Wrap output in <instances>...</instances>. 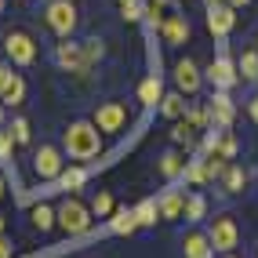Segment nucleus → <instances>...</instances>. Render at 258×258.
Wrapping results in <instances>:
<instances>
[{
    "label": "nucleus",
    "instance_id": "nucleus-31",
    "mask_svg": "<svg viewBox=\"0 0 258 258\" xmlns=\"http://www.w3.org/2000/svg\"><path fill=\"white\" fill-rule=\"evenodd\" d=\"M11 139H15V146H26L29 142V120L26 116H15L11 120Z\"/></svg>",
    "mask_w": 258,
    "mask_h": 258
},
{
    "label": "nucleus",
    "instance_id": "nucleus-45",
    "mask_svg": "<svg viewBox=\"0 0 258 258\" xmlns=\"http://www.w3.org/2000/svg\"><path fill=\"white\" fill-rule=\"evenodd\" d=\"M211 4H218V0H211Z\"/></svg>",
    "mask_w": 258,
    "mask_h": 258
},
{
    "label": "nucleus",
    "instance_id": "nucleus-15",
    "mask_svg": "<svg viewBox=\"0 0 258 258\" xmlns=\"http://www.w3.org/2000/svg\"><path fill=\"white\" fill-rule=\"evenodd\" d=\"M160 37H164V44H171V47L185 44V40H189V22L182 19V15H171V19L160 26Z\"/></svg>",
    "mask_w": 258,
    "mask_h": 258
},
{
    "label": "nucleus",
    "instance_id": "nucleus-39",
    "mask_svg": "<svg viewBox=\"0 0 258 258\" xmlns=\"http://www.w3.org/2000/svg\"><path fill=\"white\" fill-rule=\"evenodd\" d=\"M229 8H244V4H251V0H226Z\"/></svg>",
    "mask_w": 258,
    "mask_h": 258
},
{
    "label": "nucleus",
    "instance_id": "nucleus-38",
    "mask_svg": "<svg viewBox=\"0 0 258 258\" xmlns=\"http://www.w3.org/2000/svg\"><path fill=\"white\" fill-rule=\"evenodd\" d=\"M247 113H251V120H254V124H258V95L251 98V106H247Z\"/></svg>",
    "mask_w": 258,
    "mask_h": 258
},
{
    "label": "nucleus",
    "instance_id": "nucleus-11",
    "mask_svg": "<svg viewBox=\"0 0 258 258\" xmlns=\"http://www.w3.org/2000/svg\"><path fill=\"white\" fill-rule=\"evenodd\" d=\"M233 116H236V106L229 102V95H226V91H215L211 106H208V120H211V127L229 131V127H233Z\"/></svg>",
    "mask_w": 258,
    "mask_h": 258
},
{
    "label": "nucleus",
    "instance_id": "nucleus-34",
    "mask_svg": "<svg viewBox=\"0 0 258 258\" xmlns=\"http://www.w3.org/2000/svg\"><path fill=\"white\" fill-rule=\"evenodd\" d=\"M185 120L193 127H204V124H211L208 120V109H200V106H185Z\"/></svg>",
    "mask_w": 258,
    "mask_h": 258
},
{
    "label": "nucleus",
    "instance_id": "nucleus-36",
    "mask_svg": "<svg viewBox=\"0 0 258 258\" xmlns=\"http://www.w3.org/2000/svg\"><path fill=\"white\" fill-rule=\"evenodd\" d=\"M11 146H15L11 131H0V160H8V157H11Z\"/></svg>",
    "mask_w": 258,
    "mask_h": 258
},
{
    "label": "nucleus",
    "instance_id": "nucleus-20",
    "mask_svg": "<svg viewBox=\"0 0 258 258\" xmlns=\"http://www.w3.org/2000/svg\"><path fill=\"white\" fill-rule=\"evenodd\" d=\"M109 229H113L116 236H131L135 229H139V218H135V211H127V208H116V211L109 215Z\"/></svg>",
    "mask_w": 258,
    "mask_h": 258
},
{
    "label": "nucleus",
    "instance_id": "nucleus-23",
    "mask_svg": "<svg viewBox=\"0 0 258 258\" xmlns=\"http://www.w3.org/2000/svg\"><path fill=\"white\" fill-rule=\"evenodd\" d=\"M29 222H33V229H40V233H47L51 226L58 222V211H51L47 204H37V208L29 211Z\"/></svg>",
    "mask_w": 258,
    "mask_h": 258
},
{
    "label": "nucleus",
    "instance_id": "nucleus-13",
    "mask_svg": "<svg viewBox=\"0 0 258 258\" xmlns=\"http://www.w3.org/2000/svg\"><path fill=\"white\" fill-rule=\"evenodd\" d=\"M233 11H236V8H229L226 0H218V4L208 8V29L215 33V37H229V29H233V22H236Z\"/></svg>",
    "mask_w": 258,
    "mask_h": 258
},
{
    "label": "nucleus",
    "instance_id": "nucleus-3",
    "mask_svg": "<svg viewBox=\"0 0 258 258\" xmlns=\"http://www.w3.org/2000/svg\"><path fill=\"white\" fill-rule=\"evenodd\" d=\"M4 55L11 66H33L37 62V40L26 29H8L4 33Z\"/></svg>",
    "mask_w": 258,
    "mask_h": 258
},
{
    "label": "nucleus",
    "instance_id": "nucleus-18",
    "mask_svg": "<svg viewBox=\"0 0 258 258\" xmlns=\"http://www.w3.org/2000/svg\"><path fill=\"white\" fill-rule=\"evenodd\" d=\"M171 15H178L175 11V0H146V19L153 22V29H160Z\"/></svg>",
    "mask_w": 258,
    "mask_h": 258
},
{
    "label": "nucleus",
    "instance_id": "nucleus-35",
    "mask_svg": "<svg viewBox=\"0 0 258 258\" xmlns=\"http://www.w3.org/2000/svg\"><path fill=\"white\" fill-rule=\"evenodd\" d=\"M84 51H88V58H91V66L106 55V47H102V40H84Z\"/></svg>",
    "mask_w": 258,
    "mask_h": 258
},
{
    "label": "nucleus",
    "instance_id": "nucleus-33",
    "mask_svg": "<svg viewBox=\"0 0 258 258\" xmlns=\"http://www.w3.org/2000/svg\"><path fill=\"white\" fill-rule=\"evenodd\" d=\"M185 175H189V182H193V185L211 182V178H208V164H204V160H197V164H185Z\"/></svg>",
    "mask_w": 258,
    "mask_h": 258
},
{
    "label": "nucleus",
    "instance_id": "nucleus-32",
    "mask_svg": "<svg viewBox=\"0 0 258 258\" xmlns=\"http://www.w3.org/2000/svg\"><path fill=\"white\" fill-rule=\"evenodd\" d=\"M171 142H175V146H189V142H193V124H189V120L175 124V127H171Z\"/></svg>",
    "mask_w": 258,
    "mask_h": 258
},
{
    "label": "nucleus",
    "instance_id": "nucleus-2",
    "mask_svg": "<svg viewBox=\"0 0 258 258\" xmlns=\"http://www.w3.org/2000/svg\"><path fill=\"white\" fill-rule=\"evenodd\" d=\"M44 22H47L51 33H58V37H73V29L80 22L77 4L73 0H51V4L44 8Z\"/></svg>",
    "mask_w": 258,
    "mask_h": 258
},
{
    "label": "nucleus",
    "instance_id": "nucleus-1",
    "mask_svg": "<svg viewBox=\"0 0 258 258\" xmlns=\"http://www.w3.org/2000/svg\"><path fill=\"white\" fill-rule=\"evenodd\" d=\"M62 149L73 160H95L102 153V131L95 127V120H73L62 135Z\"/></svg>",
    "mask_w": 258,
    "mask_h": 258
},
{
    "label": "nucleus",
    "instance_id": "nucleus-44",
    "mask_svg": "<svg viewBox=\"0 0 258 258\" xmlns=\"http://www.w3.org/2000/svg\"><path fill=\"white\" fill-rule=\"evenodd\" d=\"M0 11H4V0H0Z\"/></svg>",
    "mask_w": 258,
    "mask_h": 258
},
{
    "label": "nucleus",
    "instance_id": "nucleus-12",
    "mask_svg": "<svg viewBox=\"0 0 258 258\" xmlns=\"http://www.w3.org/2000/svg\"><path fill=\"white\" fill-rule=\"evenodd\" d=\"M204 149H208L211 157L233 160V157H236V139H233L229 131H222V127H211V131H208V139H204Z\"/></svg>",
    "mask_w": 258,
    "mask_h": 258
},
{
    "label": "nucleus",
    "instance_id": "nucleus-9",
    "mask_svg": "<svg viewBox=\"0 0 258 258\" xmlns=\"http://www.w3.org/2000/svg\"><path fill=\"white\" fill-rule=\"evenodd\" d=\"M33 171L40 178H58L62 175V149L58 146H40L37 157H33Z\"/></svg>",
    "mask_w": 258,
    "mask_h": 258
},
{
    "label": "nucleus",
    "instance_id": "nucleus-19",
    "mask_svg": "<svg viewBox=\"0 0 258 258\" xmlns=\"http://www.w3.org/2000/svg\"><path fill=\"white\" fill-rule=\"evenodd\" d=\"M139 102L142 106H160L164 102V84H160V77H146L142 84H139Z\"/></svg>",
    "mask_w": 258,
    "mask_h": 258
},
{
    "label": "nucleus",
    "instance_id": "nucleus-40",
    "mask_svg": "<svg viewBox=\"0 0 258 258\" xmlns=\"http://www.w3.org/2000/svg\"><path fill=\"white\" fill-rule=\"evenodd\" d=\"M0 200H4V175H0Z\"/></svg>",
    "mask_w": 258,
    "mask_h": 258
},
{
    "label": "nucleus",
    "instance_id": "nucleus-42",
    "mask_svg": "<svg viewBox=\"0 0 258 258\" xmlns=\"http://www.w3.org/2000/svg\"><path fill=\"white\" fill-rule=\"evenodd\" d=\"M0 233H4V215H0Z\"/></svg>",
    "mask_w": 258,
    "mask_h": 258
},
{
    "label": "nucleus",
    "instance_id": "nucleus-17",
    "mask_svg": "<svg viewBox=\"0 0 258 258\" xmlns=\"http://www.w3.org/2000/svg\"><path fill=\"white\" fill-rule=\"evenodd\" d=\"M157 208H160V218L164 222H175V218H182L185 215V193H164L160 200H157Z\"/></svg>",
    "mask_w": 258,
    "mask_h": 258
},
{
    "label": "nucleus",
    "instance_id": "nucleus-10",
    "mask_svg": "<svg viewBox=\"0 0 258 258\" xmlns=\"http://www.w3.org/2000/svg\"><path fill=\"white\" fill-rule=\"evenodd\" d=\"M204 77H208V84H211L215 91H229L233 84L240 80V73H236V66H233L229 58H215V62L208 66V73H204Z\"/></svg>",
    "mask_w": 258,
    "mask_h": 258
},
{
    "label": "nucleus",
    "instance_id": "nucleus-16",
    "mask_svg": "<svg viewBox=\"0 0 258 258\" xmlns=\"http://www.w3.org/2000/svg\"><path fill=\"white\" fill-rule=\"evenodd\" d=\"M182 254L185 258H215V247H211L208 233H189L182 240Z\"/></svg>",
    "mask_w": 258,
    "mask_h": 258
},
{
    "label": "nucleus",
    "instance_id": "nucleus-43",
    "mask_svg": "<svg viewBox=\"0 0 258 258\" xmlns=\"http://www.w3.org/2000/svg\"><path fill=\"white\" fill-rule=\"evenodd\" d=\"M0 120H4V102H0Z\"/></svg>",
    "mask_w": 258,
    "mask_h": 258
},
{
    "label": "nucleus",
    "instance_id": "nucleus-4",
    "mask_svg": "<svg viewBox=\"0 0 258 258\" xmlns=\"http://www.w3.org/2000/svg\"><path fill=\"white\" fill-rule=\"evenodd\" d=\"M58 226L70 236H84L91 229V208H88V204H80L77 197H66V204L58 208Z\"/></svg>",
    "mask_w": 258,
    "mask_h": 258
},
{
    "label": "nucleus",
    "instance_id": "nucleus-7",
    "mask_svg": "<svg viewBox=\"0 0 258 258\" xmlns=\"http://www.w3.org/2000/svg\"><path fill=\"white\" fill-rule=\"evenodd\" d=\"M55 62L62 66L66 73H77V77H84L91 70V58H88V51H84V44H58L55 47Z\"/></svg>",
    "mask_w": 258,
    "mask_h": 258
},
{
    "label": "nucleus",
    "instance_id": "nucleus-5",
    "mask_svg": "<svg viewBox=\"0 0 258 258\" xmlns=\"http://www.w3.org/2000/svg\"><path fill=\"white\" fill-rule=\"evenodd\" d=\"M208 240H211V247H215L218 254L233 251V247L240 244V226H236V218H229V215L211 218V226H208Z\"/></svg>",
    "mask_w": 258,
    "mask_h": 258
},
{
    "label": "nucleus",
    "instance_id": "nucleus-14",
    "mask_svg": "<svg viewBox=\"0 0 258 258\" xmlns=\"http://www.w3.org/2000/svg\"><path fill=\"white\" fill-rule=\"evenodd\" d=\"M200 84H204V77H200V70H197V62H189V58L175 62V88H178L182 95H197Z\"/></svg>",
    "mask_w": 258,
    "mask_h": 258
},
{
    "label": "nucleus",
    "instance_id": "nucleus-6",
    "mask_svg": "<svg viewBox=\"0 0 258 258\" xmlns=\"http://www.w3.org/2000/svg\"><path fill=\"white\" fill-rule=\"evenodd\" d=\"M91 120H95V127L102 135H116V131H124V124H127V106H124V102H102Z\"/></svg>",
    "mask_w": 258,
    "mask_h": 258
},
{
    "label": "nucleus",
    "instance_id": "nucleus-27",
    "mask_svg": "<svg viewBox=\"0 0 258 258\" xmlns=\"http://www.w3.org/2000/svg\"><path fill=\"white\" fill-rule=\"evenodd\" d=\"M84 182H88V171H84V167H62V175H58L62 189H80Z\"/></svg>",
    "mask_w": 258,
    "mask_h": 258
},
{
    "label": "nucleus",
    "instance_id": "nucleus-29",
    "mask_svg": "<svg viewBox=\"0 0 258 258\" xmlns=\"http://www.w3.org/2000/svg\"><path fill=\"white\" fill-rule=\"evenodd\" d=\"M116 208H113V197L109 193H95V200H91V215H98V218H109Z\"/></svg>",
    "mask_w": 258,
    "mask_h": 258
},
{
    "label": "nucleus",
    "instance_id": "nucleus-26",
    "mask_svg": "<svg viewBox=\"0 0 258 258\" xmlns=\"http://www.w3.org/2000/svg\"><path fill=\"white\" fill-rule=\"evenodd\" d=\"M135 218H139V226H157L160 222V208H157V200H142L139 208H131Z\"/></svg>",
    "mask_w": 258,
    "mask_h": 258
},
{
    "label": "nucleus",
    "instance_id": "nucleus-28",
    "mask_svg": "<svg viewBox=\"0 0 258 258\" xmlns=\"http://www.w3.org/2000/svg\"><path fill=\"white\" fill-rule=\"evenodd\" d=\"M204 215H208V200H204L200 193L185 197V218H189V222H200Z\"/></svg>",
    "mask_w": 258,
    "mask_h": 258
},
{
    "label": "nucleus",
    "instance_id": "nucleus-41",
    "mask_svg": "<svg viewBox=\"0 0 258 258\" xmlns=\"http://www.w3.org/2000/svg\"><path fill=\"white\" fill-rule=\"evenodd\" d=\"M218 258H236V254H233V251H226V254H218Z\"/></svg>",
    "mask_w": 258,
    "mask_h": 258
},
{
    "label": "nucleus",
    "instance_id": "nucleus-22",
    "mask_svg": "<svg viewBox=\"0 0 258 258\" xmlns=\"http://www.w3.org/2000/svg\"><path fill=\"white\" fill-rule=\"evenodd\" d=\"M185 95L182 91H171V95H164V102H160V113L167 116V120H178V116H185Z\"/></svg>",
    "mask_w": 258,
    "mask_h": 258
},
{
    "label": "nucleus",
    "instance_id": "nucleus-37",
    "mask_svg": "<svg viewBox=\"0 0 258 258\" xmlns=\"http://www.w3.org/2000/svg\"><path fill=\"white\" fill-rule=\"evenodd\" d=\"M0 258H11V240L0 233Z\"/></svg>",
    "mask_w": 258,
    "mask_h": 258
},
{
    "label": "nucleus",
    "instance_id": "nucleus-24",
    "mask_svg": "<svg viewBox=\"0 0 258 258\" xmlns=\"http://www.w3.org/2000/svg\"><path fill=\"white\" fill-rule=\"evenodd\" d=\"M244 182H247V171L240 167V164H229L226 175H222V189H226V193H240V189H244Z\"/></svg>",
    "mask_w": 258,
    "mask_h": 258
},
{
    "label": "nucleus",
    "instance_id": "nucleus-8",
    "mask_svg": "<svg viewBox=\"0 0 258 258\" xmlns=\"http://www.w3.org/2000/svg\"><path fill=\"white\" fill-rule=\"evenodd\" d=\"M0 102H4V106H22L26 102V80H22V73H15L11 66L0 70Z\"/></svg>",
    "mask_w": 258,
    "mask_h": 258
},
{
    "label": "nucleus",
    "instance_id": "nucleus-25",
    "mask_svg": "<svg viewBox=\"0 0 258 258\" xmlns=\"http://www.w3.org/2000/svg\"><path fill=\"white\" fill-rule=\"evenodd\" d=\"M236 73L244 77V80H258V47H251V51H244V55H240Z\"/></svg>",
    "mask_w": 258,
    "mask_h": 258
},
{
    "label": "nucleus",
    "instance_id": "nucleus-21",
    "mask_svg": "<svg viewBox=\"0 0 258 258\" xmlns=\"http://www.w3.org/2000/svg\"><path fill=\"white\" fill-rule=\"evenodd\" d=\"M160 175H164V178H178V175H185V160H182L178 149H167L164 157H160Z\"/></svg>",
    "mask_w": 258,
    "mask_h": 258
},
{
    "label": "nucleus",
    "instance_id": "nucleus-30",
    "mask_svg": "<svg viewBox=\"0 0 258 258\" xmlns=\"http://www.w3.org/2000/svg\"><path fill=\"white\" fill-rule=\"evenodd\" d=\"M120 11H124V19H127V22L146 19V4H142V0H120Z\"/></svg>",
    "mask_w": 258,
    "mask_h": 258
},
{
    "label": "nucleus",
    "instance_id": "nucleus-46",
    "mask_svg": "<svg viewBox=\"0 0 258 258\" xmlns=\"http://www.w3.org/2000/svg\"><path fill=\"white\" fill-rule=\"evenodd\" d=\"M0 70H4V66H0Z\"/></svg>",
    "mask_w": 258,
    "mask_h": 258
}]
</instances>
